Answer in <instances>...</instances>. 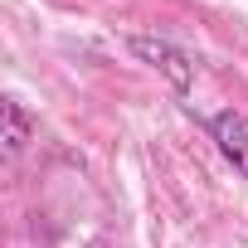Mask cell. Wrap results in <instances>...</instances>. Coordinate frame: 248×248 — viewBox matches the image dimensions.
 Wrapping results in <instances>:
<instances>
[{"label": "cell", "instance_id": "cell-1", "mask_svg": "<svg viewBox=\"0 0 248 248\" xmlns=\"http://www.w3.org/2000/svg\"><path fill=\"white\" fill-rule=\"evenodd\" d=\"M141 63H151V68H161L166 78H170V88L185 97L190 93V83H195V63L170 44V39H151V34H132V44H127Z\"/></svg>", "mask_w": 248, "mask_h": 248}, {"label": "cell", "instance_id": "cell-2", "mask_svg": "<svg viewBox=\"0 0 248 248\" xmlns=\"http://www.w3.org/2000/svg\"><path fill=\"white\" fill-rule=\"evenodd\" d=\"M209 137H214V146L224 151V161L248 180V117L243 112H233V107H224V112H214L209 122Z\"/></svg>", "mask_w": 248, "mask_h": 248}, {"label": "cell", "instance_id": "cell-3", "mask_svg": "<svg viewBox=\"0 0 248 248\" xmlns=\"http://www.w3.org/2000/svg\"><path fill=\"white\" fill-rule=\"evenodd\" d=\"M0 112H5V156H20V146L30 141V127H34V122H30V112H25L15 97H5Z\"/></svg>", "mask_w": 248, "mask_h": 248}]
</instances>
